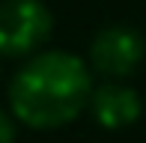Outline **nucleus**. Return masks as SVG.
Segmentation results:
<instances>
[{"mask_svg": "<svg viewBox=\"0 0 146 143\" xmlns=\"http://www.w3.org/2000/svg\"><path fill=\"white\" fill-rule=\"evenodd\" d=\"M92 69L84 57L63 48H42L24 57L6 89L9 113L33 131L66 128L87 110Z\"/></svg>", "mask_w": 146, "mask_h": 143, "instance_id": "1", "label": "nucleus"}, {"mask_svg": "<svg viewBox=\"0 0 146 143\" xmlns=\"http://www.w3.org/2000/svg\"><path fill=\"white\" fill-rule=\"evenodd\" d=\"M54 15L42 0H0V57L24 60L48 45Z\"/></svg>", "mask_w": 146, "mask_h": 143, "instance_id": "2", "label": "nucleus"}, {"mask_svg": "<svg viewBox=\"0 0 146 143\" xmlns=\"http://www.w3.org/2000/svg\"><path fill=\"white\" fill-rule=\"evenodd\" d=\"M87 110L104 131H122V128H131L134 122H140L143 99L125 81H104L92 87Z\"/></svg>", "mask_w": 146, "mask_h": 143, "instance_id": "4", "label": "nucleus"}, {"mask_svg": "<svg viewBox=\"0 0 146 143\" xmlns=\"http://www.w3.org/2000/svg\"><path fill=\"white\" fill-rule=\"evenodd\" d=\"M146 60V39L128 24H108L90 42L87 63L104 81H125Z\"/></svg>", "mask_w": 146, "mask_h": 143, "instance_id": "3", "label": "nucleus"}, {"mask_svg": "<svg viewBox=\"0 0 146 143\" xmlns=\"http://www.w3.org/2000/svg\"><path fill=\"white\" fill-rule=\"evenodd\" d=\"M15 134H18V122L9 110L0 107V143H15Z\"/></svg>", "mask_w": 146, "mask_h": 143, "instance_id": "5", "label": "nucleus"}]
</instances>
